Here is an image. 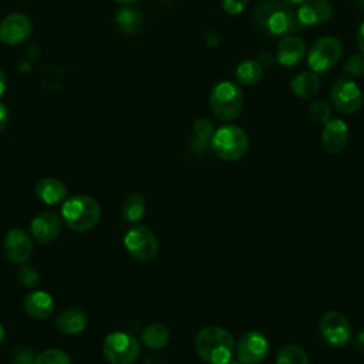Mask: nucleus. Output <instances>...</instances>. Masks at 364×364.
<instances>
[{
	"label": "nucleus",
	"mask_w": 364,
	"mask_h": 364,
	"mask_svg": "<svg viewBox=\"0 0 364 364\" xmlns=\"http://www.w3.org/2000/svg\"><path fill=\"white\" fill-rule=\"evenodd\" d=\"M159 1H171V0H159Z\"/></svg>",
	"instance_id": "obj_44"
},
{
	"label": "nucleus",
	"mask_w": 364,
	"mask_h": 364,
	"mask_svg": "<svg viewBox=\"0 0 364 364\" xmlns=\"http://www.w3.org/2000/svg\"><path fill=\"white\" fill-rule=\"evenodd\" d=\"M102 351L109 364H134L139 357L138 340L124 331H115L105 337Z\"/></svg>",
	"instance_id": "obj_6"
},
{
	"label": "nucleus",
	"mask_w": 364,
	"mask_h": 364,
	"mask_svg": "<svg viewBox=\"0 0 364 364\" xmlns=\"http://www.w3.org/2000/svg\"><path fill=\"white\" fill-rule=\"evenodd\" d=\"M31 34V21L23 13H11L0 23V41L7 46H17Z\"/></svg>",
	"instance_id": "obj_12"
},
{
	"label": "nucleus",
	"mask_w": 364,
	"mask_h": 364,
	"mask_svg": "<svg viewBox=\"0 0 364 364\" xmlns=\"http://www.w3.org/2000/svg\"><path fill=\"white\" fill-rule=\"evenodd\" d=\"M306 54V43L301 37L289 34L280 38L277 47H276V54L274 58L279 61V64L284 67H293L299 64Z\"/></svg>",
	"instance_id": "obj_17"
},
{
	"label": "nucleus",
	"mask_w": 364,
	"mask_h": 364,
	"mask_svg": "<svg viewBox=\"0 0 364 364\" xmlns=\"http://www.w3.org/2000/svg\"><path fill=\"white\" fill-rule=\"evenodd\" d=\"M215 129H213V124L210 119L208 118H199L195 121L193 124V134L196 138L199 139H209L213 135Z\"/></svg>",
	"instance_id": "obj_30"
},
{
	"label": "nucleus",
	"mask_w": 364,
	"mask_h": 364,
	"mask_svg": "<svg viewBox=\"0 0 364 364\" xmlns=\"http://www.w3.org/2000/svg\"><path fill=\"white\" fill-rule=\"evenodd\" d=\"M330 100L333 105L343 114H354L363 105V92L358 84L353 80L340 78L330 90Z\"/></svg>",
	"instance_id": "obj_10"
},
{
	"label": "nucleus",
	"mask_w": 364,
	"mask_h": 364,
	"mask_svg": "<svg viewBox=\"0 0 364 364\" xmlns=\"http://www.w3.org/2000/svg\"><path fill=\"white\" fill-rule=\"evenodd\" d=\"M203 38H205V43H206L208 47L216 48V47H219V44H220V36H219V33H218L216 30H212V28L206 30Z\"/></svg>",
	"instance_id": "obj_33"
},
{
	"label": "nucleus",
	"mask_w": 364,
	"mask_h": 364,
	"mask_svg": "<svg viewBox=\"0 0 364 364\" xmlns=\"http://www.w3.org/2000/svg\"><path fill=\"white\" fill-rule=\"evenodd\" d=\"M262 77H263V67L256 58L243 60L242 63H239L235 71L236 81L243 85H253L259 82Z\"/></svg>",
	"instance_id": "obj_24"
},
{
	"label": "nucleus",
	"mask_w": 364,
	"mask_h": 364,
	"mask_svg": "<svg viewBox=\"0 0 364 364\" xmlns=\"http://www.w3.org/2000/svg\"><path fill=\"white\" fill-rule=\"evenodd\" d=\"M247 1L249 0H220V4H222V9L228 14L236 16V14H240L246 9Z\"/></svg>",
	"instance_id": "obj_32"
},
{
	"label": "nucleus",
	"mask_w": 364,
	"mask_h": 364,
	"mask_svg": "<svg viewBox=\"0 0 364 364\" xmlns=\"http://www.w3.org/2000/svg\"><path fill=\"white\" fill-rule=\"evenodd\" d=\"M341 55V41L334 36H324L311 44L307 53V64L313 73H326L338 63Z\"/></svg>",
	"instance_id": "obj_7"
},
{
	"label": "nucleus",
	"mask_w": 364,
	"mask_h": 364,
	"mask_svg": "<svg viewBox=\"0 0 364 364\" xmlns=\"http://www.w3.org/2000/svg\"><path fill=\"white\" fill-rule=\"evenodd\" d=\"M142 343L152 350L164 348L169 341V330L162 323H151L142 330Z\"/></svg>",
	"instance_id": "obj_23"
},
{
	"label": "nucleus",
	"mask_w": 364,
	"mask_h": 364,
	"mask_svg": "<svg viewBox=\"0 0 364 364\" xmlns=\"http://www.w3.org/2000/svg\"><path fill=\"white\" fill-rule=\"evenodd\" d=\"M122 218L128 222H139L145 213V199L139 193L128 195L122 202Z\"/></svg>",
	"instance_id": "obj_25"
},
{
	"label": "nucleus",
	"mask_w": 364,
	"mask_h": 364,
	"mask_svg": "<svg viewBox=\"0 0 364 364\" xmlns=\"http://www.w3.org/2000/svg\"><path fill=\"white\" fill-rule=\"evenodd\" d=\"M321 338L331 347H343L351 337V324L341 311H326L318 323Z\"/></svg>",
	"instance_id": "obj_9"
},
{
	"label": "nucleus",
	"mask_w": 364,
	"mask_h": 364,
	"mask_svg": "<svg viewBox=\"0 0 364 364\" xmlns=\"http://www.w3.org/2000/svg\"><path fill=\"white\" fill-rule=\"evenodd\" d=\"M195 348L203 361L226 364L233 357L235 340L228 330L219 326H208L196 334Z\"/></svg>",
	"instance_id": "obj_2"
},
{
	"label": "nucleus",
	"mask_w": 364,
	"mask_h": 364,
	"mask_svg": "<svg viewBox=\"0 0 364 364\" xmlns=\"http://www.w3.org/2000/svg\"><path fill=\"white\" fill-rule=\"evenodd\" d=\"M235 350L242 364H259L269 353V340L263 333L252 330L239 338Z\"/></svg>",
	"instance_id": "obj_11"
},
{
	"label": "nucleus",
	"mask_w": 364,
	"mask_h": 364,
	"mask_svg": "<svg viewBox=\"0 0 364 364\" xmlns=\"http://www.w3.org/2000/svg\"><path fill=\"white\" fill-rule=\"evenodd\" d=\"M101 216L100 203L87 195L71 196L64 200L61 218L74 232H87L97 225Z\"/></svg>",
	"instance_id": "obj_3"
},
{
	"label": "nucleus",
	"mask_w": 364,
	"mask_h": 364,
	"mask_svg": "<svg viewBox=\"0 0 364 364\" xmlns=\"http://www.w3.org/2000/svg\"><path fill=\"white\" fill-rule=\"evenodd\" d=\"M348 142V127L340 119H328L321 131V145L328 154L341 152Z\"/></svg>",
	"instance_id": "obj_15"
},
{
	"label": "nucleus",
	"mask_w": 364,
	"mask_h": 364,
	"mask_svg": "<svg viewBox=\"0 0 364 364\" xmlns=\"http://www.w3.org/2000/svg\"><path fill=\"white\" fill-rule=\"evenodd\" d=\"M117 3H121V4H132V3H135V1H138V0H115Z\"/></svg>",
	"instance_id": "obj_40"
},
{
	"label": "nucleus",
	"mask_w": 364,
	"mask_h": 364,
	"mask_svg": "<svg viewBox=\"0 0 364 364\" xmlns=\"http://www.w3.org/2000/svg\"><path fill=\"white\" fill-rule=\"evenodd\" d=\"M253 21L269 37H284L304 28L291 6L279 0L259 3L253 11Z\"/></svg>",
	"instance_id": "obj_1"
},
{
	"label": "nucleus",
	"mask_w": 364,
	"mask_h": 364,
	"mask_svg": "<svg viewBox=\"0 0 364 364\" xmlns=\"http://www.w3.org/2000/svg\"><path fill=\"white\" fill-rule=\"evenodd\" d=\"M291 91L301 100L313 98L320 90V80L313 71H301L291 80Z\"/></svg>",
	"instance_id": "obj_21"
},
{
	"label": "nucleus",
	"mask_w": 364,
	"mask_h": 364,
	"mask_svg": "<svg viewBox=\"0 0 364 364\" xmlns=\"http://www.w3.org/2000/svg\"><path fill=\"white\" fill-rule=\"evenodd\" d=\"M357 4H358L361 9H364V0H357Z\"/></svg>",
	"instance_id": "obj_42"
},
{
	"label": "nucleus",
	"mask_w": 364,
	"mask_h": 364,
	"mask_svg": "<svg viewBox=\"0 0 364 364\" xmlns=\"http://www.w3.org/2000/svg\"><path fill=\"white\" fill-rule=\"evenodd\" d=\"M283 1L289 6H296V4H301L304 0H283Z\"/></svg>",
	"instance_id": "obj_39"
},
{
	"label": "nucleus",
	"mask_w": 364,
	"mask_h": 364,
	"mask_svg": "<svg viewBox=\"0 0 364 364\" xmlns=\"http://www.w3.org/2000/svg\"><path fill=\"white\" fill-rule=\"evenodd\" d=\"M4 340V328H3V326H1V323H0V343Z\"/></svg>",
	"instance_id": "obj_41"
},
{
	"label": "nucleus",
	"mask_w": 364,
	"mask_h": 364,
	"mask_svg": "<svg viewBox=\"0 0 364 364\" xmlns=\"http://www.w3.org/2000/svg\"><path fill=\"white\" fill-rule=\"evenodd\" d=\"M210 148L222 161H237L249 149V136L237 125H223L210 136Z\"/></svg>",
	"instance_id": "obj_4"
},
{
	"label": "nucleus",
	"mask_w": 364,
	"mask_h": 364,
	"mask_svg": "<svg viewBox=\"0 0 364 364\" xmlns=\"http://www.w3.org/2000/svg\"><path fill=\"white\" fill-rule=\"evenodd\" d=\"M127 252L138 262H151L156 257L159 245L158 239L146 226H134L124 236Z\"/></svg>",
	"instance_id": "obj_8"
},
{
	"label": "nucleus",
	"mask_w": 364,
	"mask_h": 364,
	"mask_svg": "<svg viewBox=\"0 0 364 364\" xmlns=\"http://www.w3.org/2000/svg\"><path fill=\"white\" fill-rule=\"evenodd\" d=\"M34 192L37 198L46 205H57L65 200L67 188L63 182L54 178H43L36 183Z\"/></svg>",
	"instance_id": "obj_19"
},
{
	"label": "nucleus",
	"mask_w": 364,
	"mask_h": 364,
	"mask_svg": "<svg viewBox=\"0 0 364 364\" xmlns=\"http://www.w3.org/2000/svg\"><path fill=\"white\" fill-rule=\"evenodd\" d=\"M256 60L260 63V65H262L263 68H266V67H270V65L274 63L276 58H274V55L270 54V53H260Z\"/></svg>",
	"instance_id": "obj_34"
},
{
	"label": "nucleus",
	"mask_w": 364,
	"mask_h": 364,
	"mask_svg": "<svg viewBox=\"0 0 364 364\" xmlns=\"http://www.w3.org/2000/svg\"><path fill=\"white\" fill-rule=\"evenodd\" d=\"M355 347H357L361 353H364V330L360 331L358 336L355 337Z\"/></svg>",
	"instance_id": "obj_37"
},
{
	"label": "nucleus",
	"mask_w": 364,
	"mask_h": 364,
	"mask_svg": "<svg viewBox=\"0 0 364 364\" xmlns=\"http://www.w3.org/2000/svg\"><path fill=\"white\" fill-rule=\"evenodd\" d=\"M343 73L351 78H358L364 75V55L363 54H353L347 58Z\"/></svg>",
	"instance_id": "obj_28"
},
{
	"label": "nucleus",
	"mask_w": 364,
	"mask_h": 364,
	"mask_svg": "<svg viewBox=\"0 0 364 364\" xmlns=\"http://www.w3.org/2000/svg\"><path fill=\"white\" fill-rule=\"evenodd\" d=\"M24 310L33 318H37V320L47 318L54 311L53 297L47 291H41V290L31 291L24 299Z\"/></svg>",
	"instance_id": "obj_18"
},
{
	"label": "nucleus",
	"mask_w": 364,
	"mask_h": 364,
	"mask_svg": "<svg viewBox=\"0 0 364 364\" xmlns=\"http://www.w3.org/2000/svg\"><path fill=\"white\" fill-rule=\"evenodd\" d=\"M276 364H310V360L301 347L296 344H286L279 350Z\"/></svg>",
	"instance_id": "obj_26"
},
{
	"label": "nucleus",
	"mask_w": 364,
	"mask_h": 364,
	"mask_svg": "<svg viewBox=\"0 0 364 364\" xmlns=\"http://www.w3.org/2000/svg\"><path fill=\"white\" fill-rule=\"evenodd\" d=\"M4 90H6V77H4V73L0 68V97L3 95Z\"/></svg>",
	"instance_id": "obj_38"
},
{
	"label": "nucleus",
	"mask_w": 364,
	"mask_h": 364,
	"mask_svg": "<svg viewBox=\"0 0 364 364\" xmlns=\"http://www.w3.org/2000/svg\"><path fill=\"white\" fill-rule=\"evenodd\" d=\"M209 107L218 119L233 121L243 108V92L235 82L220 81L210 90Z\"/></svg>",
	"instance_id": "obj_5"
},
{
	"label": "nucleus",
	"mask_w": 364,
	"mask_h": 364,
	"mask_svg": "<svg viewBox=\"0 0 364 364\" xmlns=\"http://www.w3.org/2000/svg\"><path fill=\"white\" fill-rule=\"evenodd\" d=\"M31 236L41 243L53 242L61 232V219L57 213L46 210L38 213L30 225Z\"/></svg>",
	"instance_id": "obj_16"
},
{
	"label": "nucleus",
	"mask_w": 364,
	"mask_h": 364,
	"mask_svg": "<svg viewBox=\"0 0 364 364\" xmlns=\"http://www.w3.org/2000/svg\"><path fill=\"white\" fill-rule=\"evenodd\" d=\"M33 253V242L21 229H11L4 239V255L13 263H26Z\"/></svg>",
	"instance_id": "obj_13"
},
{
	"label": "nucleus",
	"mask_w": 364,
	"mask_h": 364,
	"mask_svg": "<svg viewBox=\"0 0 364 364\" xmlns=\"http://www.w3.org/2000/svg\"><path fill=\"white\" fill-rule=\"evenodd\" d=\"M296 14L303 27L320 26L331 18L333 6L328 0H304Z\"/></svg>",
	"instance_id": "obj_14"
},
{
	"label": "nucleus",
	"mask_w": 364,
	"mask_h": 364,
	"mask_svg": "<svg viewBox=\"0 0 364 364\" xmlns=\"http://www.w3.org/2000/svg\"><path fill=\"white\" fill-rule=\"evenodd\" d=\"M87 314L80 309H67L55 320V327L61 334L75 336L87 327Z\"/></svg>",
	"instance_id": "obj_20"
},
{
	"label": "nucleus",
	"mask_w": 364,
	"mask_h": 364,
	"mask_svg": "<svg viewBox=\"0 0 364 364\" xmlns=\"http://www.w3.org/2000/svg\"><path fill=\"white\" fill-rule=\"evenodd\" d=\"M357 44H358L361 54L364 55V21L360 24V27L357 30Z\"/></svg>",
	"instance_id": "obj_36"
},
{
	"label": "nucleus",
	"mask_w": 364,
	"mask_h": 364,
	"mask_svg": "<svg viewBox=\"0 0 364 364\" xmlns=\"http://www.w3.org/2000/svg\"><path fill=\"white\" fill-rule=\"evenodd\" d=\"M17 276H18L20 283L27 287H33L38 283V272L33 266H28V264H23L18 269Z\"/></svg>",
	"instance_id": "obj_31"
},
{
	"label": "nucleus",
	"mask_w": 364,
	"mask_h": 364,
	"mask_svg": "<svg viewBox=\"0 0 364 364\" xmlns=\"http://www.w3.org/2000/svg\"><path fill=\"white\" fill-rule=\"evenodd\" d=\"M7 122H9V109L4 104L0 102V131L4 129Z\"/></svg>",
	"instance_id": "obj_35"
},
{
	"label": "nucleus",
	"mask_w": 364,
	"mask_h": 364,
	"mask_svg": "<svg viewBox=\"0 0 364 364\" xmlns=\"http://www.w3.org/2000/svg\"><path fill=\"white\" fill-rule=\"evenodd\" d=\"M114 23L119 33L125 36H132L139 31L142 26V16L136 9L125 6L117 10L114 16Z\"/></svg>",
	"instance_id": "obj_22"
},
{
	"label": "nucleus",
	"mask_w": 364,
	"mask_h": 364,
	"mask_svg": "<svg viewBox=\"0 0 364 364\" xmlns=\"http://www.w3.org/2000/svg\"><path fill=\"white\" fill-rule=\"evenodd\" d=\"M309 114L314 121L326 124L328 119H331V107L326 101L317 100L310 104Z\"/></svg>",
	"instance_id": "obj_29"
},
{
	"label": "nucleus",
	"mask_w": 364,
	"mask_h": 364,
	"mask_svg": "<svg viewBox=\"0 0 364 364\" xmlns=\"http://www.w3.org/2000/svg\"><path fill=\"white\" fill-rule=\"evenodd\" d=\"M226 364H242V363H240V361H232V360H230V361L226 363Z\"/></svg>",
	"instance_id": "obj_43"
},
{
	"label": "nucleus",
	"mask_w": 364,
	"mask_h": 364,
	"mask_svg": "<svg viewBox=\"0 0 364 364\" xmlns=\"http://www.w3.org/2000/svg\"><path fill=\"white\" fill-rule=\"evenodd\" d=\"M33 364H71V361L65 351L58 348H48L43 351Z\"/></svg>",
	"instance_id": "obj_27"
}]
</instances>
